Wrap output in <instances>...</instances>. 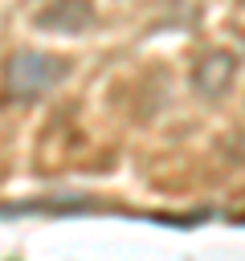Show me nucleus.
<instances>
[{
  "mask_svg": "<svg viewBox=\"0 0 245 261\" xmlns=\"http://www.w3.org/2000/svg\"><path fill=\"white\" fill-rule=\"evenodd\" d=\"M65 73H69L65 57L33 53V49H16V53L4 61V94H8L12 102H33V98L49 94Z\"/></svg>",
  "mask_w": 245,
  "mask_h": 261,
  "instance_id": "1",
  "label": "nucleus"
},
{
  "mask_svg": "<svg viewBox=\"0 0 245 261\" xmlns=\"http://www.w3.org/2000/svg\"><path fill=\"white\" fill-rule=\"evenodd\" d=\"M233 73H237V57L225 53V49H212V53H204V57L196 61V69H192V86H196L204 98H220V94L229 90Z\"/></svg>",
  "mask_w": 245,
  "mask_h": 261,
  "instance_id": "2",
  "label": "nucleus"
},
{
  "mask_svg": "<svg viewBox=\"0 0 245 261\" xmlns=\"http://www.w3.org/2000/svg\"><path fill=\"white\" fill-rule=\"evenodd\" d=\"M94 20V8L86 0H53L49 8L37 12V24L49 33H86Z\"/></svg>",
  "mask_w": 245,
  "mask_h": 261,
  "instance_id": "3",
  "label": "nucleus"
}]
</instances>
